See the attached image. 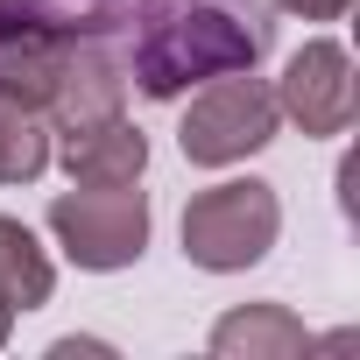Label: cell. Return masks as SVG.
Instances as JSON below:
<instances>
[{"label":"cell","instance_id":"cell-1","mask_svg":"<svg viewBox=\"0 0 360 360\" xmlns=\"http://www.w3.org/2000/svg\"><path fill=\"white\" fill-rule=\"evenodd\" d=\"M71 43L120 57L141 99H184L205 78L255 71L276 43L269 0H29Z\"/></svg>","mask_w":360,"mask_h":360},{"label":"cell","instance_id":"cell-2","mask_svg":"<svg viewBox=\"0 0 360 360\" xmlns=\"http://www.w3.org/2000/svg\"><path fill=\"white\" fill-rule=\"evenodd\" d=\"M283 233V198L262 176H226L184 205V262L205 276H240L255 269Z\"/></svg>","mask_w":360,"mask_h":360},{"label":"cell","instance_id":"cell-3","mask_svg":"<svg viewBox=\"0 0 360 360\" xmlns=\"http://www.w3.org/2000/svg\"><path fill=\"white\" fill-rule=\"evenodd\" d=\"M276 85H262L255 71H226V78H205L184 106V127H176V148L198 169H226V162H248L255 148L276 141Z\"/></svg>","mask_w":360,"mask_h":360},{"label":"cell","instance_id":"cell-4","mask_svg":"<svg viewBox=\"0 0 360 360\" xmlns=\"http://www.w3.org/2000/svg\"><path fill=\"white\" fill-rule=\"evenodd\" d=\"M50 233L92 276H113V269L141 262V248H148V191H141V176L134 184H71V191H57L50 198Z\"/></svg>","mask_w":360,"mask_h":360},{"label":"cell","instance_id":"cell-5","mask_svg":"<svg viewBox=\"0 0 360 360\" xmlns=\"http://www.w3.org/2000/svg\"><path fill=\"white\" fill-rule=\"evenodd\" d=\"M353 57H346V43H332V36H318V43H304L290 64H283V78H276V106H283V120H297L304 134H318V141H332V134H346L353 127Z\"/></svg>","mask_w":360,"mask_h":360},{"label":"cell","instance_id":"cell-6","mask_svg":"<svg viewBox=\"0 0 360 360\" xmlns=\"http://www.w3.org/2000/svg\"><path fill=\"white\" fill-rule=\"evenodd\" d=\"M64 64H71V36L57 22H43L29 0H0V99L50 113Z\"/></svg>","mask_w":360,"mask_h":360},{"label":"cell","instance_id":"cell-7","mask_svg":"<svg viewBox=\"0 0 360 360\" xmlns=\"http://www.w3.org/2000/svg\"><path fill=\"white\" fill-rule=\"evenodd\" d=\"M50 162L71 169V184H134V176L148 169V134L127 113H113V120L50 134Z\"/></svg>","mask_w":360,"mask_h":360},{"label":"cell","instance_id":"cell-8","mask_svg":"<svg viewBox=\"0 0 360 360\" xmlns=\"http://www.w3.org/2000/svg\"><path fill=\"white\" fill-rule=\"evenodd\" d=\"M318 339L304 332V318L290 304H240L212 325V353L219 360H290V353H311Z\"/></svg>","mask_w":360,"mask_h":360},{"label":"cell","instance_id":"cell-9","mask_svg":"<svg viewBox=\"0 0 360 360\" xmlns=\"http://www.w3.org/2000/svg\"><path fill=\"white\" fill-rule=\"evenodd\" d=\"M50 290H57L50 255L36 248V233H29L22 219H8V212H0V297H8V304H15V318H22V311L50 304Z\"/></svg>","mask_w":360,"mask_h":360},{"label":"cell","instance_id":"cell-10","mask_svg":"<svg viewBox=\"0 0 360 360\" xmlns=\"http://www.w3.org/2000/svg\"><path fill=\"white\" fill-rule=\"evenodd\" d=\"M50 169V120L0 99V184H36Z\"/></svg>","mask_w":360,"mask_h":360},{"label":"cell","instance_id":"cell-11","mask_svg":"<svg viewBox=\"0 0 360 360\" xmlns=\"http://www.w3.org/2000/svg\"><path fill=\"white\" fill-rule=\"evenodd\" d=\"M276 15H304V22H339L353 0H269Z\"/></svg>","mask_w":360,"mask_h":360},{"label":"cell","instance_id":"cell-12","mask_svg":"<svg viewBox=\"0 0 360 360\" xmlns=\"http://www.w3.org/2000/svg\"><path fill=\"white\" fill-rule=\"evenodd\" d=\"M8 339H15V304L0 297V346H8Z\"/></svg>","mask_w":360,"mask_h":360}]
</instances>
